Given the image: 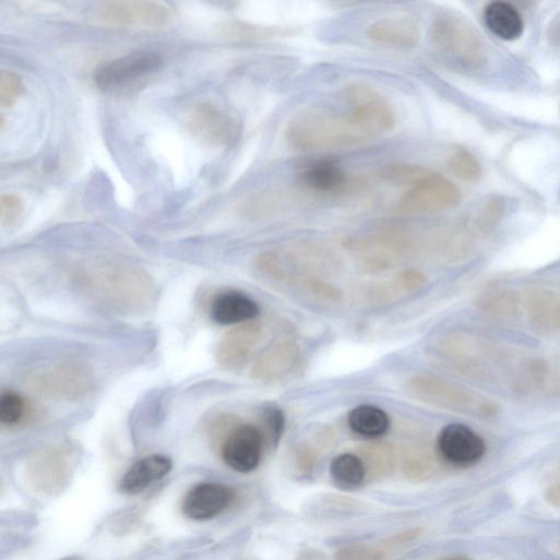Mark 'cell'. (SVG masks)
Returning a JSON list of instances; mask_svg holds the SVG:
<instances>
[{"mask_svg": "<svg viewBox=\"0 0 560 560\" xmlns=\"http://www.w3.org/2000/svg\"><path fill=\"white\" fill-rule=\"evenodd\" d=\"M430 171L417 165H391L380 171V178L394 187L410 188Z\"/></svg>", "mask_w": 560, "mask_h": 560, "instance_id": "f1b7e54d", "label": "cell"}, {"mask_svg": "<svg viewBox=\"0 0 560 560\" xmlns=\"http://www.w3.org/2000/svg\"><path fill=\"white\" fill-rule=\"evenodd\" d=\"M402 466L405 476L415 481H424L434 472L431 453L422 445L408 449L404 454Z\"/></svg>", "mask_w": 560, "mask_h": 560, "instance_id": "83f0119b", "label": "cell"}, {"mask_svg": "<svg viewBox=\"0 0 560 560\" xmlns=\"http://www.w3.org/2000/svg\"><path fill=\"white\" fill-rule=\"evenodd\" d=\"M479 311L489 320L511 324L521 315L522 301L515 291L504 286L486 288L477 299Z\"/></svg>", "mask_w": 560, "mask_h": 560, "instance_id": "ffe728a7", "label": "cell"}, {"mask_svg": "<svg viewBox=\"0 0 560 560\" xmlns=\"http://www.w3.org/2000/svg\"><path fill=\"white\" fill-rule=\"evenodd\" d=\"M297 560H329L326 555L322 550L318 549H306L300 551Z\"/></svg>", "mask_w": 560, "mask_h": 560, "instance_id": "f35d334b", "label": "cell"}, {"mask_svg": "<svg viewBox=\"0 0 560 560\" xmlns=\"http://www.w3.org/2000/svg\"><path fill=\"white\" fill-rule=\"evenodd\" d=\"M319 461L320 452L314 445L301 443L294 451L293 463L301 476H311L315 472Z\"/></svg>", "mask_w": 560, "mask_h": 560, "instance_id": "d590c367", "label": "cell"}, {"mask_svg": "<svg viewBox=\"0 0 560 560\" xmlns=\"http://www.w3.org/2000/svg\"><path fill=\"white\" fill-rule=\"evenodd\" d=\"M367 37L380 46L410 49L415 48L420 39L417 25L406 19H384L370 25Z\"/></svg>", "mask_w": 560, "mask_h": 560, "instance_id": "44dd1931", "label": "cell"}, {"mask_svg": "<svg viewBox=\"0 0 560 560\" xmlns=\"http://www.w3.org/2000/svg\"><path fill=\"white\" fill-rule=\"evenodd\" d=\"M436 450L444 463L458 468H467L482 460L487 446L482 437L468 426L449 424L439 432Z\"/></svg>", "mask_w": 560, "mask_h": 560, "instance_id": "7c38bea8", "label": "cell"}, {"mask_svg": "<svg viewBox=\"0 0 560 560\" xmlns=\"http://www.w3.org/2000/svg\"><path fill=\"white\" fill-rule=\"evenodd\" d=\"M24 93L23 80L11 71L0 73V105L11 108Z\"/></svg>", "mask_w": 560, "mask_h": 560, "instance_id": "e575fe53", "label": "cell"}, {"mask_svg": "<svg viewBox=\"0 0 560 560\" xmlns=\"http://www.w3.org/2000/svg\"><path fill=\"white\" fill-rule=\"evenodd\" d=\"M80 290L93 302L121 313L145 309L155 287L144 271L130 265L102 264L79 275Z\"/></svg>", "mask_w": 560, "mask_h": 560, "instance_id": "7a4b0ae2", "label": "cell"}, {"mask_svg": "<svg viewBox=\"0 0 560 560\" xmlns=\"http://www.w3.org/2000/svg\"><path fill=\"white\" fill-rule=\"evenodd\" d=\"M174 463L164 454H153L135 462L121 481V490L127 495H139L152 485L164 479L172 469Z\"/></svg>", "mask_w": 560, "mask_h": 560, "instance_id": "d6986e66", "label": "cell"}, {"mask_svg": "<svg viewBox=\"0 0 560 560\" xmlns=\"http://www.w3.org/2000/svg\"><path fill=\"white\" fill-rule=\"evenodd\" d=\"M330 474L334 485L346 491L357 490L367 480L362 460L358 454L342 453L335 456L330 465Z\"/></svg>", "mask_w": 560, "mask_h": 560, "instance_id": "484cf974", "label": "cell"}, {"mask_svg": "<svg viewBox=\"0 0 560 560\" xmlns=\"http://www.w3.org/2000/svg\"><path fill=\"white\" fill-rule=\"evenodd\" d=\"M287 144L297 152L347 150L372 141L352 114L307 110L295 116L285 132Z\"/></svg>", "mask_w": 560, "mask_h": 560, "instance_id": "3957f363", "label": "cell"}, {"mask_svg": "<svg viewBox=\"0 0 560 560\" xmlns=\"http://www.w3.org/2000/svg\"><path fill=\"white\" fill-rule=\"evenodd\" d=\"M163 59L151 51H141L115 60L102 68L95 82L100 90L120 87L160 69Z\"/></svg>", "mask_w": 560, "mask_h": 560, "instance_id": "5bb4252c", "label": "cell"}, {"mask_svg": "<svg viewBox=\"0 0 560 560\" xmlns=\"http://www.w3.org/2000/svg\"><path fill=\"white\" fill-rule=\"evenodd\" d=\"M261 312L258 302L245 293L226 290L216 295L210 307L212 320L219 325H241L254 321Z\"/></svg>", "mask_w": 560, "mask_h": 560, "instance_id": "ac0fdd59", "label": "cell"}, {"mask_svg": "<svg viewBox=\"0 0 560 560\" xmlns=\"http://www.w3.org/2000/svg\"><path fill=\"white\" fill-rule=\"evenodd\" d=\"M460 202L461 192L455 184L430 171L405 192L397 208L405 215H432L452 210Z\"/></svg>", "mask_w": 560, "mask_h": 560, "instance_id": "ba28073f", "label": "cell"}, {"mask_svg": "<svg viewBox=\"0 0 560 560\" xmlns=\"http://www.w3.org/2000/svg\"><path fill=\"white\" fill-rule=\"evenodd\" d=\"M558 480H560V472H559V478H558Z\"/></svg>", "mask_w": 560, "mask_h": 560, "instance_id": "60d3db41", "label": "cell"}, {"mask_svg": "<svg viewBox=\"0 0 560 560\" xmlns=\"http://www.w3.org/2000/svg\"><path fill=\"white\" fill-rule=\"evenodd\" d=\"M283 198L277 192H265L252 196L242 205V212L250 217L267 216L277 211Z\"/></svg>", "mask_w": 560, "mask_h": 560, "instance_id": "d6a6232c", "label": "cell"}, {"mask_svg": "<svg viewBox=\"0 0 560 560\" xmlns=\"http://www.w3.org/2000/svg\"><path fill=\"white\" fill-rule=\"evenodd\" d=\"M450 172L465 182H475L480 178V166L475 157L464 148L454 150L446 159Z\"/></svg>", "mask_w": 560, "mask_h": 560, "instance_id": "f546056e", "label": "cell"}, {"mask_svg": "<svg viewBox=\"0 0 560 560\" xmlns=\"http://www.w3.org/2000/svg\"><path fill=\"white\" fill-rule=\"evenodd\" d=\"M429 41L438 55L466 70L477 71L487 63L481 39L473 26L457 14H439L431 24Z\"/></svg>", "mask_w": 560, "mask_h": 560, "instance_id": "277c9868", "label": "cell"}, {"mask_svg": "<svg viewBox=\"0 0 560 560\" xmlns=\"http://www.w3.org/2000/svg\"><path fill=\"white\" fill-rule=\"evenodd\" d=\"M286 418L283 410L276 406L267 407L262 414L261 431L265 443L277 446L285 429Z\"/></svg>", "mask_w": 560, "mask_h": 560, "instance_id": "1f68e13d", "label": "cell"}, {"mask_svg": "<svg viewBox=\"0 0 560 560\" xmlns=\"http://www.w3.org/2000/svg\"><path fill=\"white\" fill-rule=\"evenodd\" d=\"M28 403L14 391H4L0 396V422L4 426L20 425L28 415Z\"/></svg>", "mask_w": 560, "mask_h": 560, "instance_id": "4dcf8cb0", "label": "cell"}, {"mask_svg": "<svg viewBox=\"0 0 560 560\" xmlns=\"http://www.w3.org/2000/svg\"><path fill=\"white\" fill-rule=\"evenodd\" d=\"M400 287L404 291H414L425 286L426 277L416 270H406L396 278Z\"/></svg>", "mask_w": 560, "mask_h": 560, "instance_id": "74e56055", "label": "cell"}, {"mask_svg": "<svg viewBox=\"0 0 560 560\" xmlns=\"http://www.w3.org/2000/svg\"><path fill=\"white\" fill-rule=\"evenodd\" d=\"M434 560H473V559L463 553H449V555L441 556Z\"/></svg>", "mask_w": 560, "mask_h": 560, "instance_id": "ab89813d", "label": "cell"}, {"mask_svg": "<svg viewBox=\"0 0 560 560\" xmlns=\"http://www.w3.org/2000/svg\"><path fill=\"white\" fill-rule=\"evenodd\" d=\"M187 128L195 139L215 147L233 146L241 134L239 121L212 104L194 107L188 115Z\"/></svg>", "mask_w": 560, "mask_h": 560, "instance_id": "8fae6325", "label": "cell"}, {"mask_svg": "<svg viewBox=\"0 0 560 560\" xmlns=\"http://www.w3.org/2000/svg\"><path fill=\"white\" fill-rule=\"evenodd\" d=\"M347 421L353 432L368 439L383 437L391 427L389 415L374 405H360L353 408Z\"/></svg>", "mask_w": 560, "mask_h": 560, "instance_id": "d4e9b609", "label": "cell"}, {"mask_svg": "<svg viewBox=\"0 0 560 560\" xmlns=\"http://www.w3.org/2000/svg\"><path fill=\"white\" fill-rule=\"evenodd\" d=\"M349 112L372 140L392 132L396 116L388 99L371 86L355 82L344 90Z\"/></svg>", "mask_w": 560, "mask_h": 560, "instance_id": "52a82bcc", "label": "cell"}, {"mask_svg": "<svg viewBox=\"0 0 560 560\" xmlns=\"http://www.w3.org/2000/svg\"><path fill=\"white\" fill-rule=\"evenodd\" d=\"M299 184L313 195L342 198L365 191L370 182L362 177L349 176L334 159H321L302 169Z\"/></svg>", "mask_w": 560, "mask_h": 560, "instance_id": "30bf717a", "label": "cell"}, {"mask_svg": "<svg viewBox=\"0 0 560 560\" xmlns=\"http://www.w3.org/2000/svg\"><path fill=\"white\" fill-rule=\"evenodd\" d=\"M358 455L362 460L367 480L381 481L395 470L397 457L392 445L384 442H371L361 445Z\"/></svg>", "mask_w": 560, "mask_h": 560, "instance_id": "cb8c5ba5", "label": "cell"}, {"mask_svg": "<svg viewBox=\"0 0 560 560\" xmlns=\"http://www.w3.org/2000/svg\"><path fill=\"white\" fill-rule=\"evenodd\" d=\"M388 555L380 546L364 543H352L338 548L334 560H383Z\"/></svg>", "mask_w": 560, "mask_h": 560, "instance_id": "836d02e7", "label": "cell"}, {"mask_svg": "<svg viewBox=\"0 0 560 560\" xmlns=\"http://www.w3.org/2000/svg\"><path fill=\"white\" fill-rule=\"evenodd\" d=\"M440 348L449 361L481 382L527 396H560V371L545 358L470 332L445 336Z\"/></svg>", "mask_w": 560, "mask_h": 560, "instance_id": "6da1fadb", "label": "cell"}, {"mask_svg": "<svg viewBox=\"0 0 560 560\" xmlns=\"http://www.w3.org/2000/svg\"><path fill=\"white\" fill-rule=\"evenodd\" d=\"M522 310L531 326L543 334L560 331V299L549 289L531 287L522 296Z\"/></svg>", "mask_w": 560, "mask_h": 560, "instance_id": "e0dca14e", "label": "cell"}, {"mask_svg": "<svg viewBox=\"0 0 560 560\" xmlns=\"http://www.w3.org/2000/svg\"><path fill=\"white\" fill-rule=\"evenodd\" d=\"M97 15L109 25L142 29L163 28L174 20L168 5L148 0H111L99 5Z\"/></svg>", "mask_w": 560, "mask_h": 560, "instance_id": "9c48e42d", "label": "cell"}, {"mask_svg": "<svg viewBox=\"0 0 560 560\" xmlns=\"http://www.w3.org/2000/svg\"><path fill=\"white\" fill-rule=\"evenodd\" d=\"M28 382L46 396L70 401L87 395L94 388L95 377L87 364L69 360L36 371Z\"/></svg>", "mask_w": 560, "mask_h": 560, "instance_id": "8992f818", "label": "cell"}, {"mask_svg": "<svg viewBox=\"0 0 560 560\" xmlns=\"http://www.w3.org/2000/svg\"><path fill=\"white\" fill-rule=\"evenodd\" d=\"M487 29L503 41H515L523 35L524 21L520 12L510 3L492 2L484 11Z\"/></svg>", "mask_w": 560, "mask_h": 560, "instance_id": "603a6c76", "label": "cell"}, {"mask_svg": "<svg viewBox=\"0 0 560 560\" xmlns=\"http://www.w3.org/2000/svg\"><path fill=\"white\" fill-rule=\"evenodd\" d=\"M408 388L425 402L452 412L482 419H492L500 414V406L495 401L438 377H415Z\"/></svg>", "mask_w": 560, "mask_h": 560, "instance_id": "5b68a950", "label": "cell"}, {"mask_svg": "<svg viewBox=\"0 0 560 560\" xmlns=\"http://www.w3.org/2000/svg\"><path fill=\"white\" fill-rule=\"evenodd\" d=\"M294 34L293 29L245 23H228L221 27L222 37L239 44H265L290 37Z\"/></svg>", "mask_w": 560, "mask_h": 560, "instance_id": "4316f807", "label": "cell"}, {"mask_svg": "<svg viewBox=\"0 0 560 560\" xmlns=\"http://www.w3.org/2000/svg\"><path fill=\"white\" fill-rule=\"evenodd\" d=\"M234 489L221 482L194 486L182 502L183 514L194 521H208L223 514L235 501Z\"/></svg>", "mask_w": 560, "mask_h": 560, "instance_id": "9a60e30c", "label": "cell"}, {"mask_svg": "<svg viewBox=\"0 0 560 560\" xmlns=\"http://www.w3.org/2000/svg\"><path fill=\"white\" fill-rule=\"evenodd\" d=\"M265 439L261 429L250 424L236 425L222 444V457L231 469L248 474L261 463Z\"/></svg>", "mask_w": 560, "mask_h": 560, "instance_id": "4fadbf2b", "label": "cell"}, {"mask_svg": "<svg viewBox=\"0 0 560 560\" xmlns=\"http://www.w3.org/2000/svg\"><path fill=\"white\" fill-rule=\"evenodd\" d=\"M298 358L299 347L294 342H279L257 360L251 376L261 381L279 379L295 367Z\"/></svg>", "mask_w": 560, "mask_h": 560, "instance_id": "7402d4cb", "label": "cell"}, {"mask_svg": "<svg viewBox=\"0 0 560 560\" xmlns=\"http://www.w3.org/2000/svg\"><path fill=\"white\" fill-rule=\"evenodd\" d=\"M262 337V326L253 321L230 330L218 344V364L229 370L241 368L251 358Z\"/></svg>", "mask_w": 560, "mask_h": 560, "instance_id": "2e32d148", "label": "cell"}, {"mask_svg": "<svg viewBox=\"0 0 560 560\" xmlns=\"http://www.w3.org/2000/svg\"><path fill=\"white\" fill-rule=\"evenodd\" d=\"M24 212L22 200L13 194H4L0 198V221L3 226L16 223Z\"/></svg>", "mask_w": 560, "mask_h": 560, "instance_id": "8d00e7d4", "label": "cell"}]
</instances>
